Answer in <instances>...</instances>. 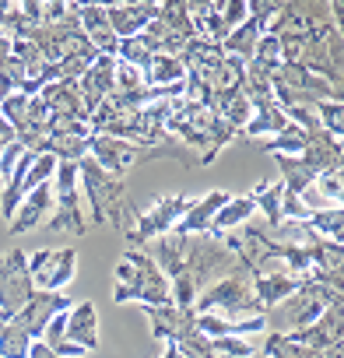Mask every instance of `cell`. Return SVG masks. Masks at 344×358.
<instances>
[{
  "mask_svg": "<svg viewBox=\"0 0 344 358\" xmlns=\"http://www.w3.org/2000/svg\"><path fill=\"white\" fill-rule=\"evenodd\" d=\"M344 4H278L267 32L278 39L281 64H295L330 88H344Z\"/></svg>",
  "mask_w": 344,
  "mask_h": 358,
  "instance_id": "obj_1",
  "label": "cell"
},
{
  "mask_svg": "<svg viewBox=\"0 0 344 358\" xmlns=\"http://www.w3.org/2000/svg\"><path fill=\"white\" fill-rule=\"evenodd\" d=\"M141 250L165 274V281L172 288V306H180V309H194L201 292L211 288L218 278H225L239 264V257L211 232H204V236L165 232V236L144 243Z\"/></svg>",
  "mask_w": 344,
  "mask_h": 358,
  "instance_id": "obj_2",
  "label": "cell"
},
{
  "mask_svg": "<svg viewBox=\"0 0 344 358\" xmlns=\"http://www.w3.org/2000/svg\"><path fill=\"white\" fill-rule=\"evenodd\" d=\"M151 334L165 344H176L183 358H253V344L239 341V337H218L211 341L208 334L197 330L194 309H180V306H155L144 309Z\"/></svg>",
  "mask_w": 344,
  "mask_h": 358,
  "instance_id": "obj_3",
  "label": "cell"
},
{
  "mask_svg": "<svg viewBox=\"0 0 344 358\" xmlns=\"http://www.w3.org/2000/svg\"><path fill=\"white\" fill-rule=\"evenodd\" d=\"M190 39H197V32H194V22H190L187 4H183V0H169V4H158V15L144 25V32H137L130 39H120L116 60L144 71L155 53L180 57Z\"/></svg>",
  "mask_w": 344,
  "mask_h": 358,
  "instance_id": "obj_4",
  "label": "cell"
},
{
  "mask_svg": "<svg viewBox=\"0 0 344 358\" xmlns=\"http://www.w3.org/2000/svg\"><path fill=\"white\" fill-rule=\"evenodd\" d=\"M165 134H172L183 148H197V165H215V158L222 155L225 144L236 141V127L225 123L215 109L187 102V99H172V109L165 116Z\"/></svg>",
  "mask_w": 344,
  "mask_h": 358,
  "instance_id": "obj_5",
  "label": "cell"
},
{
  "mask_svg": "<svg viewBox=\"0 0 344 358\" xmlns=\"http://www.w3.org/2000/svg\"><path fill=\"white\" fill-rule=\"evenodd\" d=\"M78 176H81V187H85V201L92 208V222L99 229H113V232H130L137 222V204L127 194V179L109 176L102 165H95V158H81L78 162Z\"/></svg>",
  "mask_w": 344,
  "mask_h": 358,
  "instance_id": "obj_6",
  "label": "cell"
},
{
  "mask_svg": "<svg viewBox=\"0 0 344 358\" xmlns=\"http://www.w3.org/2000/svg\"><path fill=\"white\" fill-rule=\"evenodd\" d=\"M222 316V320H253V316H267L264 302L257 299L253 288V274L250 267L239 260L225 278H218L211 288L201 292V299L194 302V316Z\"/></svg>",
  "mask_w": 344,
  "mask_h": 358,
  "instance_id": "obj_7",
  "label": "cell"
},
{
  "mask_svg": "<svg viewBox=\"0 0 344 358\" xmlns=\"http://www.w3.org/2000/svg\"><path fill=\"white\" fill-rule=\"evenodd\" d=\"M113 302H141L144 309L155 306H172V288L165 281V274L155 267V260L137 250L127 246L120 264H116V288H113Z\"/></svg>",
  "mask_w": 344,
  "mask_h": 358,
  "instance_id": "obj_8",
  "label": "cell"
},
{
  "mask_svg": "<svg viewBox=\"0 0 344 358\" xmlns=\"http://www.w3.org/2000/svg\"><path fill=\"white\" fill-rule=\"evenodd\" d=\"M71 299L60 292H39L29 299V306L22 313H15L8 323H0V355L4 358H29V348L43 337L46 323L57 313H67Z\"/></svg>",
  "mask_w": 344,
  "mask_h": 358,
  "instance_id": "obj_9",
  "label": "cell"
},
{
  "mask_svg": "<svg viewBox=\"0 0 344 358\" xmlns=\"http://www.w3.org/2000/svg\"><path fill=\"white\" fill-rule=\"evenodd\" d=\"M341 158H344L341 141L330 137L323 127L309 134L302 155H295V158H292V155H274V162H278V169H281V176H285L281 183H285V190L295 194V197H299L302 190H309L323 172L341 169Z\"/></svg>",
  "mask_w": 344,
  "mask_h": 358,
  "instance_id": "obj_10",
  "label": "cell"
},
{
  "mask_svg": "<svg viewBox=\"0 0 344 358\" xmlns=\"http://www.w3.org/2000/svg\"><path fill=\"white\" fill-rule=\"evenodd\" d=\"M88 158H95V165H102L116 179H127V172L134 165H144V162H155V158H172V162H180L187 169L197 165V155L190 148H183V144H176V148H155V144H134V141L102 137V134H92Z\"/></svg>",
  "mask_w": 344,
  "mask_h": 358,
  "instance_id": "obj_11",
  "label": "cell"
},
{
  "mask_svg": "<svg viewBox=\"0 0 344 358\" xmlns=\"http://www.w3.org/2000/svg\"><path fill=\"white\" fill-rule=\"evenodd\" d=\"M271 92H274V102L281 113L288 109H316L320 102H341V92L330 88L323 78L295 67V64H278L271 74Z\"/></svg>",
  "mask_w": 344,
  "mask_h": 358,
  "instance_id": "obj_12",
  "label": "cell"
},
{
  "mask_svg": "<svg viewBox=\"0 0 344 358\" xmlns=\"http://www.w3.org/2000/svg\"><path fill=\"white\" fill-rule=\"evenodd\" d=\"M330 306H344V278L313 274V278L299 281V288L281 302V313L288 320V330H302L313 320H320L323 309H330Z\"/></svg>",
  "mask_w": 344,
  "mask_h": 358,
  "instance_id": "obj_13",
  "label": "cell"
},
{
  "mask_svg": "<svg viewBox=\"0 0 344 358\" xmlns=\"http://www.w3.org/2000/svg\"><path fill=\"white\" fill-rule=\"evenodd\" d=\"M57 194H53V215H50V232H74L78 239L88 236V218L81 215V197H78V162H57Z\"/></svg>",
  "mask_w": 344,
  "mask_h": 358,
  "instance_id": "obj_14",
  "label": "cell"
},
{
  "mask_svg": "<svg viewBox=\"0 0 344 358\" xmlns=\"http://www.w3.org/2000/svg\"><path fill=\"white\" fill-rule=\"evenodd\" d=\"M32 295L36 285L29 278V253L25 250L0 253V323H8L15 313H22Z\"/></svg>",
  "mask_w": 344,
  "mask_h": 358,
  "instance_id": "obj_15",
  "label": "cell"
},
{
  "mask_svg": "<svg viewBox=\"0 0 344 358\" xmlns=\"http://www.w3.org/2000/svg\"><path fill=\"white\" fill-rule=\"evenodd\" d=\"M0 116H4L18 137V144L25 151H36L39 155V144H43V127H46V106L39 95H8L0 99Z\"/></svg>",
  "mask_w": 344,
  "mask_h": 358,
  "instance_id": "obj_16",
  "label": "cell"
},
{
  "mask_svg": "<svg viewBox=\"0 0 344 358\" xmlns=\"http://www.w3.org/2000/svg\"><path fill=\"white\" fill-rule=\"evenodd\" d=\"M190 11V22H194V32L208 43H225V36L246 22L250 8L246 0H222V4H187Z\"/></svg>",
  "mask_w": 344,
  "mask_h": 358,
  "instance_id": "obj_17",
  "label": "cell"
},
{
  "mask_svg": "<svg viewBox=\"0 0 344 358\" xmlns=\"http://www.w3.org/2000/svg\"><path fill=\"white\" fill-rule=\"evenodd\" d=\"M190 197H183V194H169V197H162V201H155V208L148 211V215H137V222H134V229L127 232V243L130 246H144V243H151V239H158V236H165V232H172L176 229V222L190 211Z\"/></svg>",
  "mask_w": 344,
  "mask_h": 358,
  "instance_id": "obj_18",
  "label": "cell"
},
{
  "mask_svg": "<svg viewBox=\"0 0 344 358\" xmlns=\"http://www.w3.org/2000/svg\"><path fill=\"white\" fill-rule=\"evenodd\" d=\"M246 8H250L246 22L236 25V29L225 36V43H222V53H225V57H236V60H243V64H250V57H253V50H257V43H260V36L267 32L271 18L278 15V4H267V0H250Z\"/></svg>",
  "mask_w": 344,
  "mask_h": 358,
  "instance_id": "obj_19",
  "label": "cell"
},
{
  "mask_svg": "<svg viewBox=\"0 0 344 358\" xmlns=\"http://www.w3.org/2000/svg\"><path fill=\"white\" fill-rule=\"evenodd\" d=\"M78 271V253L74 246L64 250H36L29 253V278L39 292H60Z\"/></svg>",
  "mask_w": 344,
  "mask_h": 358,
  "instance_id": "obj_20",
  "label": "cell"
},
{
  "mask_svg": "<svg viewBox=\"0 0 344 358\" xmlns=\"http://www.w3.org/2000/svg\"><path fill=\"white\" fill-rule=\"evenodd\" d=\"M281 334H285V330H281ZM341 334H344V306H330V309H323V316L313 320L309 327L288 330L292 341H299V344H306V348H313V351H334V348H341Z\"/></svg>",
  "mask_w": 344,
  "mask_h": 358,
  "instance_id": "obj_21",
  "label": "cell"
},
{
  "mask_svg": "<svg viewBox=\"0 0 344 358\" xmlns=\"http://www.w3.org/2000/svg\"><path fill=\"white\" fill-rule=\"evenodd\" d=\"M43 106H46V116H57V120H78V123H88L92 113L88 106L81 102V92H78V81H53L39 92Z\"/></svg>",
  "mask_w": 344,
  "mask_h": 358,
  "instance_id": "obj_22",
  "label": "cell"
},
{
  "mask_svg": "<svg viewBox=\"0 0 344 358\" xmlns=\"http://www.w3.org/2000/svg\"><path fill=\"white\" fill-rule=\"evenodd\" d=\"M74 15H78V25H81L85 39L95 46V53L116 60L120 39L113 36V29H109V22H106V8H102V4H74Z\"/></svg>",
  "mask_w": 344,
  "mask_h": 358,
  "instance_id": "obj_23",
  "label": "cell"
},
{
  "mask_svg": "<svg viewBox=\"0 0 344 358\" xmlns=\"http://www.w3.org/2000/svg\"><path fill=\"white\" fill-rule=\"evenodd\" d=\"M64 337H67V344L81 348L85 355L99 348V313H95V302L85 299V302H78V306L67 309V316H64Z\"/></svg>",
  "mask_w": 344,
  "mask_h": 358,
  "instance_id": "obj_24",
  "label": "cell"
},
{
  "mask_svg": "<svg viewBox=\"0 0 344 358\" xmlns=\"http://www.w3.org/2000/svg\"><path fill=\"white\" fill-rule=\"evenodd\" d=\"M102 8H106V22L116 39H130L144 32V25L158 15V4H102Z\"/></svg>",
  "mask_w": 344,
  "mask_h": 358,
  "instance_id": "obj_25",
  "label": "cell"
},
{
  "mask_svg": "<svg viewBox=\"0 0 344 358\" xmlns=\"http://www.w3.org/2000/svg\"><path fill=\"white\" fill-rule=\"evenodd\" d=\"M229 201H232V194H225V190H215V194H208V197L194 201V204H190V211L176 222V229H172V232H180V236H204V232L211 229L215 215H218Z\"/></svg>",
  "mask_w": 344,
  "mask_h": 358,
  "instance_id": "obj_26",
  "label": "cell"
},
{
  "mask_svg": "<svg viewBox=\"0 0 344 358\" xmlns=\"http://www.w3.org/2000/svg\"><path fill=\"white\" fill-rule=\"evenodd\" d=\"M50 211H53V187H50V183H43V187H36L32 194H25V197H22L18 211H15V215H11V222H8L11 236H15V232H32V229H36Z\"/></svg>",
  "mask_w": 344,
  "mask_h": 358,
  "instance_id": "obj_27",
  "label": "cell"
},
{
  "mask_svg": "<svg viewBox=\"0 0 344 358\" xmlns=\"http://www.w3.org/2000/svg\"><path fill=\"white\" fill-rule=\"evenodd\" d=\"M113 74H116V60L99 57V60L78 78V92H81V102L88 106V113H95V106L113 92Z\"/></svg>",
  "mask_w": 344,
  "mask_h": 358,
  "instance_id": "obj_28",
  "label": "cell"
},
{
  "mask_svg": "<svg viewBox=\"0 0 344 358\" xmlns=\"http://www.w3.org/2000/svg\"><path fill=\"white\" fill-rule=\"evenodd\" d=\"M197 320V330L201 334H208L211 341H218V337H257V334H264L267 330V316H253V320H222V316H194Z\"/></svg>",
  "mask_w": 344,
  "mask_h": 358,
  "instance_id": "obj_29",
  "label": "cell"
},
{
  "mask_svg": "<svg viewBox=\"0 0 344 358\" xmlns=\"http://www.w3.org/2000/svg\"><path fill=\"white\" fill-rule=\"evenodd\" d=\"M334 351H341V348H334ZM334 351H313V348L292 341V337L281 334V330H271L267 341H264V348H260L264 358H330Z\"/></svg>",
  "mask_w": 344,
  "mask_h": 358,
  "instance_id": "obj_30",
  "label": "cell"
},
{
  "mask_svg": "<svg viewBox=\"0 0 344 358\" xmlns=\"http://www.w3.org/2000/svg\"><path fill=\"white\" fill-rule=\"evenodd\" d=\"M257 215V204L250 201V197H232L218 215H215V222H211V236H225V232H236L239 225H246L250 218Z\"/></svg>",
  "mask_w": 344,
  "mask_h": 358,
  "instance_id": "obj_31",
  "label": "cell"
},
{
  "mask_svg": "<svg viewBox=\"0 0 344 358\" xmlns=\"http://www.w3.org/2000/svg\"><path fill=\"white\" fill-rule=\"evenodd\" d=\"M281 197H285V183H257L250 201L257 204V211L267 215V229H281L285 218H281Z\"/></svg>",
  "mask_w": 344,
  "mask_h": 358,
  "instance_id": "obj_32",
  "label": "cell"
},
{
  "mask_svg": "<svg viewBox=\"0 0 344 358\" xmlns=\"http://www.w3.org/2000/svg\"><path fill=\"white\" fill-rule=\"evenodd\" d=\"M285 127H288V116H285L278 106H271V109H257V113L250 116V123L243 127V134H246L250 141H267V137H278Z\"/></svg>",
  "mask_w": 344,
  "mask_h": 358,
  "instance_id": "obj_33",
  "label": "cell"
},
{
  "mask_svg": "<svg viewBox=\"0 0 344 358\" xmlns=\"http://www.w3.org/2000/svg\"><path fill=\"white\" fill-rule=\"evenodd\" d=\"M306 141H309V134L302 130V127H295V123H288L278 137H267V141H253L257 144V151H267V155H302V148H306Z\"/></svg>",
  "mask_w": 344,
  "mask_h": 358,
  "instance_id": "obj_34",
  "label": "cell"
},
{
  "mask_svg": "<svg viewBox=\"0 0 344 358\" xmlns=\"http://www.w3.org/2000/svg\"><path fill=\"white\" fill-rule=\"evenodd\" d=\"M316 236H323V239H330V243H341V229H344V211L341 208H327V211H316V215H309V222H306Z\"/></svg>",
  "mask_w": 344,
  "mask_h": 358,
  "instance_id": "obj_35",
  "label": "cell"
},
{
  "mask_svg": "<svg viewBox=\"0 0 344 358\" xmlns=\"http://www.w3.org/2000/svg\"><path fill=\"white\" fill-rule=\"evenodd\" d=\"M250 64H253L257 71H264V74H271V71L281 64V50H278V39H274L271 32H264V36H260V43H257V50H253Z\"/></svg>",
  "mask_w": 344,
  "mask_h": 358,
  "instance_id": "obj_36",
  "label": "cell"
},
{
  "mask_svg": "<svg viewBox=\"0 0 344 358\" xmlns=\"http://www.w3.org/2000/svg\"><path fill=\"white\" fill-rule=\"evenodd\" d=\"M344 106L341 102H320L316 106V120H320V127L330 134V137H337L341 141V134H344Z\"/></svg>",
  "mask_w": 344,
  "mask_h": 358,
  "instance_id": "obj_37",
  "label": "cell"
},
{
  "mask_svg": "<svg viewBox=\"0 0 344 358\" xmlns=\"http://www.w3.org/2000/svg\"><path fill=\"white\" fill-rule=\"evenodd\" d=\"M316 190H320V197L330 204V208H341L337 201L344 197V179H341V169H330V172H323L316 183H313Z\"/></svg>",
  "mask_w": 344,
  "mask_h": 358,
  "instance_id": "obj_38",
  "label": "cell"
},
{
  "mask_svg": "<svg viewBox=\"0 0 344 358\" xmlns=\"http://www.w3.org/2000/svg\"><path fill=\"white\" fill-rule=\"evenodd\" d=\"M113 88H120V92H137V88H144V74H141L137 67H130V64H120V60H116Z\"/></svg>",
  "mask_w": 344,
  "mask_h": 358,
  "instance_id": "obj_39",
  "label": "cell"
},
{
  "mask_svg": "<svg viewBox=\"0 0 344 358\" xmlns=\"http://www.w3.org/2000/svg\"><path fill=\"white\" fill-rule=\"evenodd\" d=\"M309 215H313V211H309L295 194L285 190V197H281V218H285V222H309Z\"/></svg>",
  "mask_w": 344,
  "mask_h": 358,
  "instance_id": "obj_40",
  "label": "cell"
},
{
  "mask_svg": "<svg viewBox=\"0 0 344 358\" xmlns=\"http://www.w3.org/2000/svg\"><path fill=\"white\" fill-rule=\"evenodd\" d=\"M22 151H25V148H22L18 141H11V144L0 148V183H8V176H11V169L18 165ZM0 194H4V190H0Z\"/></svg>",
  "mask_w": 344,
  "mask_h": 358,
  "instance_id": "obj_41",
  "label": "cell"
},
{
  "mask_svg": "<svg viewBox=\"0 0 344 358\" xmlns=\"http://www.w3.org/2000/svg\"><path fill=\"white\" fill-rule=\"evenodd\" d=\"M29 358H60V355H53V351H50L43 341H36V344L29 348Z\"/></svg>",
  "mask_w": 344,
  "mask_h": 358,
  "instance_id": "obj_42",
  "label": "cell"
},
{
  "mask_svg": "<svg viewBox=\"0 0 344 358\" xmlns=\"http://www.w3.org/2000/svg\"><path fill=\"white\" fill-rule=\"evenodd\" d=\"M162 358H183V355H180V348H176V344H169V348H165V355H162Z\"/></svg>",
  "mask_w": 344,
  "mask_h": 358,
  "instance_id": "obj_43",
  "label": "cell"
},
{
  "mask_svg": "<svg viewBox=\"0 0 344 358\" xmlns=\"http://www.w3.org/2000/svg\"><path fill=\"white\" fill-rule=\"evenodd\" d=\"M330 358H341V351H334V355H330Z\"/></svg>",
  "mask_w": 344,
  "mask_h": 358,
  "instance_id": "obj_44",
  "label": "cell"
},
{
  "mask_svg": "<svg viewBox=\"0 0 344 358\" xmlns=\"http://www.w3.org/2000/svg\"><path fill=\"white\" fill-rule=\"evenodd\" d=\"M0 358H4V355H0Z\"/></svg>",
  "mask_w": 344,
  "mask_h": 358,
  "instance_id": "obj_45",
  "label": "cell"
}]
</instances>
